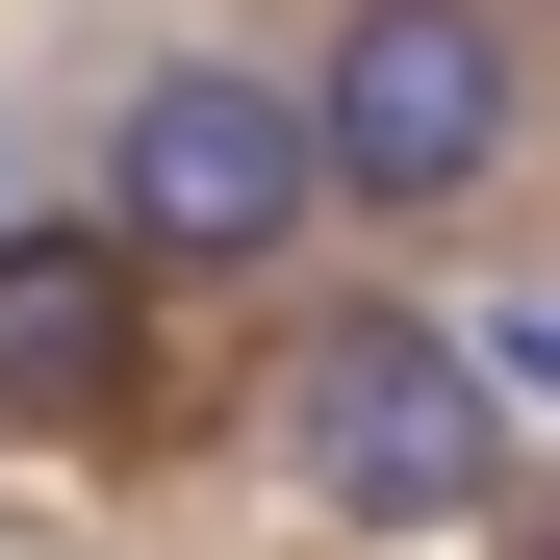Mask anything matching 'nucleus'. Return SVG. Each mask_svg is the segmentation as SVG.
Listing matches in <instances>:
<instances>
[{
  "label": "nucleus",
  "instance_id": "1",
  "mask_svg": "<svg viewBox=\"0 0 560 560\" xmlns=\"http://www.w3.org/2000/svg\"><path fill=\"white\" fill-rule=\"evenodd\" d=\"M485 458H510L485 331H433V306H331L306 357H280V485L357 510V535H458V510H485Z\"/></svg>",
  "mask_w": 560,
  "mask_h": 560
},
{
  "label": "nucleus",
  "instance_id": "2",
  "mask_svg": "<svg viewBox=\"0 0 560 560\" xmlns=\"http://www.w3.org/2000/svg\"><path fill=\"white\" fill-rule=\"evenodd\" d=\"M306 128H331V205H485V178L535 153V51L485 26V0H331L306 51Z\"/></svg>",
  "mask_w": 560,
  "mask_h": 560
},
{
  "label": "nucleus",
  "instance_id": "6",
  "mask_svg": "<svg viewBox=\"0 0 560 560\" xmlns=\"http://www.w3.org/2000/svg\"><path fill=\"white\" fill-rule=\"evenodd\" d=\"M535 560H560V510H535Z\"/></svg>",
  "mask_w": 560,
  "mask_h": 560
},
{
  "label": "nucleus",
  "instance_id": "5",
  "mask_svg": "<svg viewBox=\"0 0 560 560\" xmlns=\"http://www.w3.org/2000/svg\"><path fill=\"white\" fill-rule=\"evenodd\" d=\"M485 383H510V408H560V306H485Z\"/></svg>",
  "mask_w": 560,
  "mask_h": 560
},
{
  "label": "nucleus",
  "instance_id": "3",
  "mask_svg": "<svg viewBox=\"0 0 560 560\" xmlns=\"http://www.w3.org/2000/svg\"><path fill=\"white\" fill-rule=\"evenodd\" d=\"M306 205H331V128H306V77H230V51L128 77V128H103V230H128L153 280H230V255H280Z\"/></svg>",
  "mask_w": 560,
  "mask_h": 560
},
{
  "label": "nucleus",
  "instance_id": "4",
  "mask_svg": "<svg viewBox=\"0 0 560 560\" xmlns=\"http://www.w3.org/2000/svg\"><path fill=\"white\" fill-rule=\"evenodd\" d=\"M128 230H0V433H77L128 383Z\"/></svg>",
  "mask_w": 560,
  "mask_h": 560
}]
</instances>
